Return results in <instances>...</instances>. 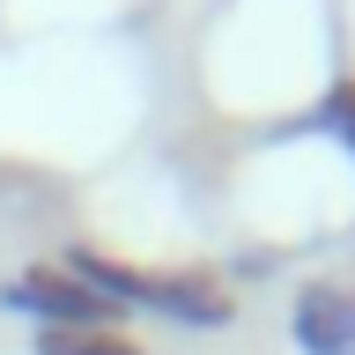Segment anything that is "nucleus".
I'll list each match as a JSON object with an SVG mask.
<instances>
[{"mask_svg":"<svg viewBox=\"0 0 355 355\" xmlns=\"http://www.w3.org/2000/svg\"><path fill=\"white\" fill-rule=\"evenodd\" d=\"M0 304L44 318V333H104V318H111L104 296H89L74 274H60V266H30L15 282H0Z\"/></svg>","mask_w":355,"mask_h":355,"instance_id":"nucleus-1","label":"nucleus"},{"mask_svg":"<svg viewBox=\"0 0 355 355\" xmlns=\"http://www.w3.org/2000/svg\"><path fill=\"white\" fill-rule=\"evenodd\" d=\"M288 326H296L304 355H355V304L340 288H304L296 311H288Z\"/></svg>","mask_w":355,"mask_h":355,"instance_id":"nucleus-2","label":"nucleus"},{"mask_svg":"<svg viewBox=\"0 0 355 355\" xmlns=\"http://www.w3.org/2000/svg\"><path fill=\"white\" fill-rule=\"evenodd\" d=\"M141 311H163V318H178V326H230V318H237V304H230L222 288H207V282H178V274H148Z\"/></svg>","mask_w":355,"mask_h":355,"instance_id":"nucleus-3","label":"nucleus"},{"mask_svg":"<svg viewBox=\"0 0 355 355\" xmlns=\"http://www.w3.org/2000/svg\"><path fill=\"white\" fill-rule=\"evenodd\" d=\"M37 355H141V348L119 340V333H44Z\"/></svg>","mask_w":355,"mask_h":355,"instance_id":"nucleus-4","label":"nucleus"}]
</instances>
